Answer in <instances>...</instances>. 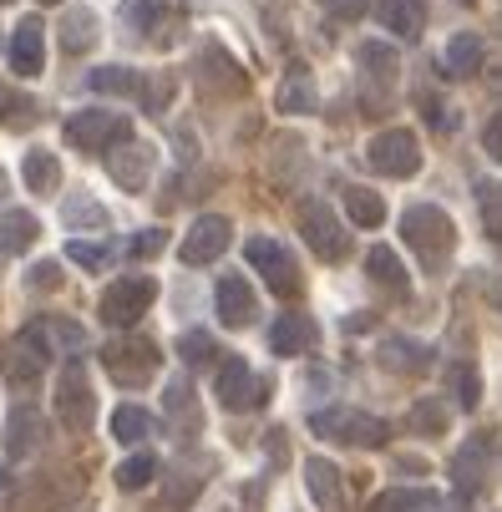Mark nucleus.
I'll return each mask as SVG.
<instances>
[{
	"label": "nucleus",
	"mask_w": 502,
	"mask_h": 512,
	"mask_svg": "<svg viewBox=\"0 0 502 512\" xmlns=\"http://www.w3.org/2000/svg\"><path fill=\"white\" fill-rule=\"evenodd\" d=\"M401 239L421 254V264H442L457 249V224L437 203H411L401 213Z\"/></svg>",
	"instance_id": "obj_1"
},
{
	"label": "nucleus",
	"mask_w": 502,
	"mask_h": 512,
	"mask_svg": "<svg viewBox=\"0 0 502 512\" xmlns=\"http://www.w3.org/2000/svg\"><path fill=\"white\" fill-rule=\"evenodd\" d=\"M310 426H315V436H325V442H345V447H386V436H391V426L381 416L350 411V406L315 411Z\"/></svg>",
	"instance_id": "obj_2"
},
{
	"label": "nucleus",
	"mask_w": 502,
	"mask_h": 512,
	"mask_svg": "<svg viewBox=\"0 0 502 512\" xmlns=\"http://www.w3.org/2000/svg\"><path fill=\"white\" fill-rule=\"evenodd\" d=\"M153 300H158V284L148 274H122L117 284H107V295H102V320L112 330H127V325H137L142 315L153 310Z\"/></svg>",
	"instance_id": "obj_3"
},
{
	"label": "nucleus",
	"mask_w": 502,
	"mask_h": 512,
	"mask_svg": "<svg viewBox=\"0 0 502 512\" xmlns=\"http://www.w3.org/2000/svg\"><path fill=\"white\" fill-rule=\"evenodd\" d=\"M61 137H66V148L97 153V148H112V142L132 137V122H127L122 112H107V107H87V112H77V117H66Z\"/></svg>",
	"instance_id": "obj_4"
},
{
	"label": "nucleus",
	"mask_w": 502,
	"mask_h": 512,
	"mask_svg": "<svg viewBox=\"0 0 502 512\" xmlns=\"http://www.w3.org/2000/svg\"><path fill=\"white\" fill-rule=\"evenodd\" d=\"M102 365H107V376L117 381V386H148L153 376H158V345H148V340H112V345H102Z\"/></svg>",
	"instance_id": "obj_5"
},
{
	"label": "nucleus",
	"mask_w": 502,
	"mask_h": 512,
	"mask_svg": "<svg viewBox=\"0 0 502 512\" xmlns=\"http://www.w3.org/2000/svg\"><path fill=\"white\" fill-rule=\"evenodd\" d=\"M366 163H371L376 173H386V178H411V173L421 168V142H416V132H406V127H391V132L371 137Z\"/></svg>",
	"instance_id": "obj_6"
},
{
	"label": "nucleus",
	"mask_w": 502,
	"mask_h": 512,
	"mask_svg": "<svg viewBox=\"0 0 502 512\" xmlns=\"http://www.w3.org/2000/svg\"><path fill=\"white\" fill-rule=\"evenodd\" d=\"M244 259L264 274V284L274 289L279 300H284V295H300V264H295V254L284 249V244H274V239H249V244H244Z\"/></svg>",
	"instance_id": "obj_7"
},
{
	"label": "nucleus",
	"mask_w": 502,
	"mask_h": 512,
	"mask_svg": "<svg viewBox=\"0 0 502 512\" xmlns=\"http://www.w3.org/2000/svg\"><path fill=\"white\" fill-rule=\"evenodd\" d=\"M92 411H97V401H92L87 371H82V360L71 355L66 371H61V381H56V421H61L66 431H87Z\"/></svg>",
	"instance_id": "obj_8"
},
{
	"label": "nucleus",
	"mask_w": 502,
	"mask_h": 512,
	"mask_svg": "<svg viewBox=\"0 0 502 512\" xmlns=\"http://www.w3.org/2000/svg\"><path fill=\"white\" fill-rule=\"evenodd\" d=\"M300 234H305V244H310L320 259H330V264L350 254V234L340 229L335 208H330V203H320V198H310V203L300 208Z\"/></svg>",
	"instance_id": "obj_9"
},
{
	"label": "nucleus",
	"mask_w": 502,
	"mask_h": 512,
	"mask_svg": "<svg viewBox=\"0 0 502 512\" xmlns=\"http://www.w3.org/2000/svg\"><path fill=\"white\" fill-rule=\"evenodd\" d=\"M213 391H219V406H224V411H254V406H264V391H269V386L249 371L239 355H229V360L219 365V386H213Z\"/></svg>",
	"instance_id": "obj_10"
},
{
	"label": "nucleus",
	"mask_w": 502,
	"mask_h": 512,
	"mask_svg": "<svg viewBox=\"0 0 502 512\" xmlns=\"http://www.w3.org/2000/svg\"><path fill=\"white\" fill-rule=\"evenodd\" d=\"M234 244V229H229V218H219V213H203L198 224L188 229V239H183V264H213L224 249Z\"/></svg>",
	"instance_id": "obj_11"
},
{
	"label": "nucleus",
	"mask_w": 502,
	"mask_h": 512,
	"mask_svg": "<svg viewBox=\"0 0 502 512\" xmlns=\"http://www.w3.org/2000/svg\"><path fill=\"white\" fill-rule=\"evenodd\" d=\"M153 163H158V153L148 148V142H127V148H112V153H107V173H112V183L127 188V193H148Z\"/></svg>",
	"instance_id": "obj_12"
},
{
	"label": "nucleus",
	"mask_w": 502,
	"mask_h": 512,
	"mask_svg": "<svg viewBox=\"0 0 502 512\" xmlns=\"http://www.w3.org/2000/svg\"><path fill=\"white\" fill-rule=\"evenodd\" d=\"M213 310H219V325L244 330V325L259 320V295L239 274H229V279H219V289H213Z\"/></svg>",
	"instance_id": "obj_13"
},
{
	"label": "nucleus",
	"mask_w": 502,
	"mask_h": 512,
	"mask_svg": "<svg viewBox=\"0 0 502 512\" xmlns=\"http://www.w3.org/2000/svg\"><path fill=\"white\" fill-rule=\"evenodd\" d=\"M305 487H310V502H315L320 512H345V477H340L335 462L310 457V462H305Z\"/></svg>",
	"instance_id": "obj_14"
},
{
	"label": "nucleus",
	"mask_w": 502,
	"mask_h": 512,
	"mask_svg": "<svg viewBox=\"0 0 502 512\" xmlns=\"http://www.w3.org/2000/svg\"><path fill=\"white\" fill-rule=\"evenodd\" d=\"M269 345H274V355H305V350H315V320L300 315V310H284L274 320V330H269Z\"/></svg>",
	"instance_id": "obj_15"
},
{
	"label": "nucleus",
	"mask_w": 502,
	"mask_h": 512,
	"mask_svg": "<svg viewBox=\"0 0 502 512\" xmlns=\"http://www.w3.org/2000/svg\"><path fill=\"white\" fill-rule=\"evenodd\" d=\"M11 66L21 71V77H41L46 66V36H41V21H21L16 36H11Z\"/></svg>",
	"instance_id": "obj_16"
},
{
	"label": "nucleus",
	"mask_w": 502,
	"mask_h": 512,
	"mask_svg": "<svg viewBox=\"0 0 502 512\" xmlns=\"http://www.w3.org/2000/svg\"><path fill=\"white\" fill-rule=\"evenodd\" d=\"M381 365L396 371V376H421L426 365H432V350L406 340V335H391V340H381Z\"/></svg>",
	"instance_id": "obj_17"
},
{
	"label": "nucleus",
	"mask_w": 502,
	"mask_h": 512,
	"mask_svg": "<svg viewBox=\"0 0 502 512\" xmlns=\"http://www.w3.org/2000/svg\"><path fill=\"white\" fill-rule=\"evenodd\" d=\"M381 26L401 41H416L421 26H426V0H381Z\"/></svg>",
	"instance_id": "obj_18"
},
{
	"label": "nucleus",
	"mask_w": 502,
	"mask_h": 512,
	"mask_svg": "<svg viewBox=\"0 0 502 512\" xmlns=\"http://www.w3.org/2000/svg\"><path fill=\"white\" fill-rule=\"evenodd\" d=\"M487 452H492V436H472V442L452 457V482L462 492H477L482 487V472H487Z\"/></svg>",
	"instance_id": "obj_19"
},
{
	"label": "nucleus",
	"mask_w": 502,
	"mask_h": 512,
	"mask_svg": "<svg viewBox=\"0 0 502 512\" xmlns=\"http://www.w3.org/2000/svg\"><path fill=\"white\" fill-rule=\"evenodd\" d=\"M97 41H102V31H97V11L71 6L66 21H61V46H66L71 56H82V51H92Z\"/></svg>",
	"instance_id": "obj_20"
},
{
	"label": "nucleus",
	"mask_w": 502,
	"mask_h": 512,
	"mask_svg": "<svg viewBox=\"0 0 502 512\" xmlns=\"http://www.w3.org/2000/svg\"><path fill=\"white\" fill-rule=\"evenodd\" d=\"M41 224L26 213V208H11V213H0V254H26L36 244Z\"/></svg>",
	"instance_id": "obj_21"
},
{
	"label": "nucleus",
	"mask_w": 502,
	"mask_h": 512,
	"mask_svg": "<svg viewBox=\"0 0 502 512\" xmlns=\"http://www.w3.org/2000/svg\"><path fill=\"white\" fill-rule=\"evenodd\" d=\"M396 66H401V61H396V51H391L386 41H366V46H361V77H366L376 92H386V87L396 82Z\"/></svg>",
	"instance_id": "obj_22"
},
{
	"label": "nucleus",
	"mask_w": 502,
	"mask_h": 512,
	"mask_svg": "<svg viewBox=\"0 0 502 512\" xmlns=\"http://www.w3.org/2000/svg\"><path fill=\"white\" fill-rule=\"evenodd\" d=\"M153 426H158V421H153V411H142V406H132V401L112 411V436H117L122 447L148 442V436H153Z\"/></svg>",
	"instance_id": "obj_23"
},
{
	"label": "nucleus",
	"mask_w": 502,
	"mask_h": 512,
	"mask_svg": "<svg viewBox=\"0 0 502 512\" xmlns=\"http://www.w3.org/2000/svg\"><path fill=\"white\" fill-rule=\"evenodd\" d=\"M482 66V41L477 36H452L447 41V51H442V71H447V77H472V71Z\"/></svg>",
	"instance_id": "obj_24"
},
{
	"label": "nucleus",
	"mask_w": 502,
	"mask_h": 512,
	"mask_svg": "<svg viewBox=\"0 0 502 512\" xmlns=\"http://www.w3.org/2000/svg\"><path fill=\"white\" fill-rule=\"evenodd\" d=\"M366 274L376 279V284H386L391 295H406V269H401V259H396V249H386V244H376L371 254H366Z\"/></svg>",
	"instance_id": "obj_25"
},
{
	"label": "nucleus",
	"mask_w": 502,
	"mask_h": 512,
	"mask_svg": "<svg viewBox=\"0 0 502 512\" xmlns=\"http://www.w3.org/2000/svg\"><path fill=\"white\" fill-rule=\"evenodd\" d=\"M345 213H350L355 229H376L381 218H386V203H381V193H371V188H345Z\"/></svg>",
	"instance_id": "obj_26"
},
{
	"label": "nucleus",
	"mask_w": 502,
	"mask_h": 512,
	"mask_svg": "<svg viewBox=\"0 0 502 512\" xmlns=\"http://www.w3.org/2000/svg\"><path fill=\"white\" fill-rule=\"evenodd\" d=\"M21 173H26V188H31V193H56V183H61V163H56L51 153H41V148L26 153Z\"/></svg>",
	"instance_id": "obj_27"
},
{
	"label": "nucleus",
	"mask_w": 502,
	"mask_h": 512,
	"mask_svg": "<svg viewBox=\"0 0 502 512\" xmlns=\"http://www.w3.org/2000/svg\"><path fill=\"white\" fill-rule=\"evenodd\" d=\"M61 218H66V229H82V224H92V229H107V208L97 203V198H66L61 203Z\"/></svg>",
	"instance_id": "obj_28"
},
{
	"label": "nucleus",
	"mask_w": 502,
	"mask_h": 512,
	"mask_svg": "<svg viewBox=\"0 0 502 512\" xmlns=\"http://www.w3.org/2000/svg\"><path fill=\"white\" fill-rule=\"evenodd\" d=\"M279 107H284V112H295V117L315 112V87H310L305 71H290V82L279 87Z\"/></svg>",
	"instance_id": "obj_29"
},
{
	"label": "nucleus",
	"mask_w": 502,
	"mask_h": 512,
	"mask_svg": "<svg viewBox=\"0 0 502 512\" xmlns=\"http://www.w3.org/2000/svg\"><path fill=\"white\" fill-rule=\"evenodd\" d=\"M36 122V102L16 87H0V127H31Z\"/></svg>",
	"instance_id": "obj_30"
},
{
	"label": "nucleus",
	"mask_w": 502,
	"mask_h": 512,
	"mask_svg": "<svg viewBox=\"0 0 502 512\" xmlns=\"http://www.w3.org/2000/svg\"><path fill=\"white\" fill-rule=\"evenodd\" d=\"M153 472H158V462H153L148 452H132V457L117 467V487H122V492H137V487L153 482Z\"/></svg>",
	"instance_id": "obj_31"
},
{
	"label": "nucleus",
	"mask_w": 502,
	"mask_h": 512,
	"mask_svg": "<svg viewBox=\"0 0 502 512\" xmlns=\"http://www.w3.org/2000/svg\"><path fill=\"white\" fill-rule=\"evenodd\" d=\"M36 426H41V416H36L31 406H16V411H11V452H16V457H26V452L36 447Z\"/></svg>",
	"instance_id": "obj_32"
},
{
	"label": "nucleus",
	"mask_w": 502,
	"mask_h": 512,
	"mask_svg": "<svg viewBox=\"0 0 502 512\" xmlns=\"http://www.w3.org/2000/svg\"><path fill=\"white\" fill-rule=\"evenodd\" d=\"M66 259H71V264H82V269H102V264H112V244L71 239V244H66Z\"/></svg>",
	"instance_id": "obj_33"
},
{
	"label": "nucleus",
	"mask_w": 502,
	"mask_h": 512,
	"mask_svg": "<svg viewBox=\"0 0 502 512\" xmlns=\"http://www.w3.org/2000/svg\"><path fill=\"white\" fill-rule=\"evenodd\" d=\"M87 82H92V92H137V77L127 66H97Z\"/></svg>",
	"instance_id": "obj_34"
},
{
	"label": "nucleus",
	"mask_w": 502,
	"mask_h": 512,
	"mask_svg": "<svg viewBox=\"0 0 502 512\" xmlns=\"http://www.w3.org/2000/svg\"><path fill=\"white\" fill-rule=\"evenodd\" d=\"M178 355H183L188 365H198V360H213V355H219V340H213V335H203V330H188V335H178Z\"/></svg>",
	"instance_id": "obj_35"
},
{
	"label": "nucleus",
	"mask_w": 502,
	"mask_h": 512,
	"mask_svg": "<svg viewBox=\"0 0 502 512\" xmlns=\"http://www.w3.org/2000/svg\"><path fill=\"white\" fill-rule=\"evenodd\" d=\"M411 426H416L421 436H442V431H447V406H442V401H421V406L411 411Z\"/></svg>",
	"instance_id": "obj_36"
},
{
	"label": "nucleus",
	"mask_w": 502,
	"mask_h": 512,
	"mask_svg": "<svg viewBox=\"0 0 502 512\" xmlns=\"http://www.w3.org/2000/svg\"><path fill=\"white\" fill-rule=\"evenodd\" d=\"M163 6H168V0H127V6H122V21H127L132 31H148V26L163 16Z\"/></svg>",
	"instance_id": "obj_37"
},
{
	"label": "nucleus",
	"mask_w": 502,
	"mask_h": 512,
	"mask_svg": "<svg viewBox=\"0 0 502 512\" xmlns=\"http://www.w3.org/2000/svg\"><path fill=\"white\" fill-rule=\"evenodd\" d=\"M452 386H457V406H477L482 401V381H477V371H472V365H457V371H452Z\"/></svg>",
	"instance_id": "obj_38"
},
{
	"label": "nucleus",
	"mask_w": 502,
	"mask_h": 512,
	"mask_svg": "<svg viewBox=\"0 0 502 512\" xmlns=\"http://www.w3.org/2000/svg\"><path fill=\"white\" fill-rule=\"evenodd\" d=\"M432 492H381L366 512H411V507H421Z\"/></svg>",
	"instance_id": "obj_39"
},
{
	"label": "nucleus",
	"mask_w": 502,
	"mask_h": 512,
	"mask_svg": "<svg viewBox=\"0 0 502 512\" xmlns=\"http://www.w3.org/2000/svg\"><path fill=\"white\" fill-rule=\"evenodd\" d=\"M482 218H487V229L502 239V183H482Z\"/></svg>",
	"instance_id": "obj_40"
},
{
	"label": "nucleus",
	"mask_w": 502,
	"mask_h": 512,
	"mask_svg": "<svg viewBox=\"0 0 502 512\" xmlns=\"http://www.w3.org/2000/svg\"><path fill=\"white\" fill-rule=\"evenodd\" d=\"M163 244H168V234H163V229H142V234L127 244V254H132V259H153Z\"/></svg>",
	"instance_id": "obj_41"
},
{
	"label": "nucleus",
	"mask_w": 502,
	"mask_h": 512,
	"mask_svg": "<svg viewBox=\"0 0 502 512\" xmlns=\"http://www.w3.org/2000/svg\"><path fill=\"white\" fill-rule=\"evenodd\" d=\"M61 284V269L51 264V259H41L36 269H31V289H56Z\"/></svg>",
	"instance_id": "obj_42"
},
{
	"label": "nucleus",
	"mask_w": 502,
	"mask_h": 512,
	"mask_svg": "<svg viewBox=\"0 0 502 512\" xmlns=\"http://www.w3.org/2000/svg\"><path fill=\"white\" fill-rule=\"evenodd\" d=\"M482 148H487V158H492V163H502V117H492V122H487Z\"/></svg>",
	"instance_id": "obj_43"
},
{
	"label": "nucleus",
	"mask_w": 502,
	"mask_h": 512,
	"mask_svg": "<svg viewBox=\"0 0 502 512\" xmlns=\"http://www.w3.org/2000/svg\"><path fill=\"white\" fill-rule=\"evenodd\" d=\"M168 406H178V411L188 406V386H183V381H173V386H168Z\"/></svg>",
	"instance_id": "obj_44"
},
{
	"label": "nucleus",
	"mask_w": 502,
	"mask_h": 512,
	"mask_svg": "<svg viewBox=\"0 0 502 512\" xmlns=\"http://www.w3.org/2000/svg\"><path fill=\"white\" fill-rule=\"evenodd\" d=\"M330 11H340V16H355V11H366V0H330Z\"/></svg>",
	"instance_id": "obj_45"
},
{
	"label": "nucleus",
	"mask_w": 502,
	"mask_h": 512,
	"mask_svg": "<svg viewBox=\"0 0 502 512\" xmlns=\"http://www.w3.org/2000/svg\"><path fill=\"white\" fill-rule=\"evenodd\" d=\"M487 300L502 310V279H487Z\"/></svg>",
	"instance_id": "obj_46"
},
{
	"label": "nucleus",
	"mask_w": 502,
	"mask_h": 512,
	"mask_svg": "<svg viewBox=\"0 0 502 512\" xmlns=\"http://www.w3.org/2000/svg\"><path fill=\"white\" fill-rule=\"evenodd\" d=\"M421 512H457V507H447L442 497H426V502H421Z\"/></svg>",
	"instance_id": "obj_47"
},
{
	"label": "nucleus",
	"mask_w": 502,
	"mask_h": 512,
	"mask_svg": "<svg viewBox=\"0 0 502 512\" xmlns=\"http://www.w3.org/2000/svg\"><path fill=\"white\" fill-rule=\"evenodd\" d=\"M0 193H6V173H0Z\"/></svg>",
	"instance_id": "obj_48"
},
{
	"label": "nucleus",
	"mask_w": 502,
	"mask_h": 512,
	"mask_svg": "<svg viewBox=\"0 0 502 512\" xmlns=\"http://www.w3.org/2000/svg\"><path fill=\"white\" fill-rule=\"evenodd\" d=\"M6 482H11V477H6V472H0V487H6Z\"/></svg>",
	"instance_id": "obj_49"
},
{
	"label": "nucleus",
	"mask_w": 502,
	"mask_h": 512,
	"mask_svg": "<svg viewBox=\"0 0 502 512\" xmlns=\"http://www.w3.org/2000/svg\"><path fill=\"white\" fill-rule=\"evenodd\" d=\"M41 6H56V0H41Z\"/></svg>",
	"instance_id": "obj_50"
},
{
	"label": "nucleus",
	"mask_w": 502,
	"mask_h": 512,
	"mask_svg": "<svg viewBox=\"0 0 502 512\" xmlns=\"http://www.w3.org/2000/svg\"><path fill=\"white\" fill-rule=\"evenodd\" d=\"M0 6H6V0H0Z\"/></svg>",
	"instance_id": "obj_51"
}]
</instances>
